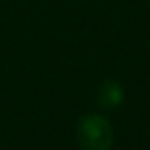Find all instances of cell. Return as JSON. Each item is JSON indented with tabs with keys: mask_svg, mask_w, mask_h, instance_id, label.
Listing matches in <instances>:
<instances>
[{
	"mask_svg": "<svg viewBox=\"0 0 150 150\" xmlns=\"http://www.w3.org/2000/svg\"><path fill=\"white\" fill-rule=\"evenodd\" d=\"M99 101L103 103V106H116L122 101V89L120 86L112 84V82H106L99 91Z\"/></svg>",
	"mask_w": 150,
	"mask_h": 150,
	"instance_id": "2",
	"label": "cell"
},
{
	"mask_svg": "<svg viewBox=\"0 0 150 150\" xmlns=\"http://www.w3.org/2000/svg\"><path fill=\"white\" fill-rule=\"evenodd\" d=\"M78 141L84 150H110L112 129L101 116H86L78 124Z\"/></svg>",
	"mask_w": 150,
	"mask_h": 150,
	"instance_id": "1",
	"label": "cell"
}]
</instances>
